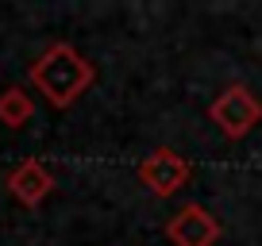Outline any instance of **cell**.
<instances>
[{"label": "cell", "mask_w": 262, "mask_h": 246, "mask_svg": "<svg viewBox=\"0 0 262 246\" xmlns=\"http://www.w3.org/2000/svg\"><path fill=\"white\" fill-rule=\"evenodd\" d=\"M220 219L205 204H185L166 219V238L173 246H216L220 242Z\"/></svg>", "instance_id": "277c9868"}, {"label": "cell", "mask_w": 262, "mask_h": 246, "mask_svg": "<svg viewBox=\"0 0 262 246\" xmlns=\"http://www.w3.org/2000/svg\"><path fill=\"white\" fill-rule=\"evenodd\" d=\"M208 119L216 123V131L224 139L239 142L262 123V100L247 89L243 81H231L228 89H220V96L208 104Z\"/></svg>", "instance_id": "7a4b0ae2"}, {"label": "cell", "mask_w": 262, "mask_h": 246, "mask_svg": "<svg viewBox=\"0 0 262 246\" xmlns=\"http://www.w3.org/2000/svg\"><path fill=\"white\" fill-rule=\"evenodd\" d=\"M27 77L50 108H74L89 92V85L97 81V66L70 42H50L31 62Z\"/></svg>", "instance_id": "6da1fadb"}, {"label": "cell", "mask_w": 262, "mask_h": 246, "mask_svg": "<svg viewBox=\"0 0 262 246\" xmlns=\"http://www.w3.org/2000/svg\"><path fill=\"white\" fill-rule=\"evenodd\" d=\"M35 115V100L27 96L19 85H8V89L0 92V123L4 127H12V131H19V127H27Z\"/></svg>", "instance_id": "8992f818"}, {"label": "cell", "mask_w": 262, "mask_h": 246, "mask_svg": "<svg viewBox=\"0 0 262 246\" xmlns=\"http://www.w3.org/2000/svg\"><path fill=\"white\" fill-rule=\"evenodd\" d=\"M135 177H139V185H147L150 196L170 200V196H178V192L189 185L193 165H189L173 146H155L139 165H135Z\"/></svg>", "instance_id": "3957f363"}, {"label": "cell", "mask_w": 262, "mask_h": 246, "mask_svg": "<svg viewBox=\"0 0 262 246\" xmlns=\"http://www.w3.org/2000/svg\"><path fill=\"white\" fill-rule=\"evenodd\" d=\"M54 185L58 181H54V173H50V165L39 162V158H24V162L4 177V189H8L24 208H39L42 200L54 192Z\"/></svg>", "instance_id": "5b68a950"}]
</instances>
